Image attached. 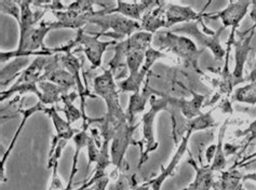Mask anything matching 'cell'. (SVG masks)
Masks as SVG:
<instances>
[{
	"instance_id": "obj_9",
	"label": "cell",
	"mask_w": 256,
	"mask_h": 190,
	"mask_svg": "<svg viewBox=\"0 0 256 190\" xmlns=\"http://www.w3.org/2000/svg\"><path fill=\"white\" fill-rule=\"evenodd\" d=\"M192 133H194L192 128L187 126V131L184 136L180 138V144L176 146V150H175V154H173L171 161L166 166H161V171L156 178H154L148 182H145L144 184L146 186H150L152 190L162 189L164 182L169 178H171V176L174 174V172L176 171L180 160L184 158L186 152H190V140Z\"/></svg>"
},
{
	"instance_id": "obj_15",
	"label": "cell",
	"mask_w": 256,
	"mask_h": 190,
	"mask_svg": "<svg viewBox=\"0 0 256 190\" xmlns=\"http://www.w3.org/2000/svg\"><path fill=\"white\" fill-rule=\"evenodd\" d=\"M94 13H80L70 8H66V10L63 11H53V14L56 18V22L51 23L54 30L70 28L78 32L84 30V27L88 23H90V20L94 16Z\"/></svg>"
},
{
	"instance_id": "obj_7",
	"label": "cell",
	"mask_w": 256,
	"mask_h": 190,
	"mask_svg": "<svg viewBox=\"0 0 256 190\" xmlns=\"http://www.w3.org/2000/svg\"><path fill=\"white\" fill-rule=\"evenodd\" d=\"M75 39L78 42V46L74 52H84L86 58L91 64V70H96L102 65L103 56L107 48L112 44H116V40L112 42H102L100 36L94 32H84V30L77 32Z\"/></svg>"
},
{
	"instance_id": "obj_10",
	"label": "cell",
	"mask_w": 256,
	"mask_h": 190,
	"mask_svg": "<svg viewBox=\"0 0 256 190\" xmlns=\"http://www.w3.org/2000/svg\"><path fill=\"white\" fill-rule=\"evenodd\" d=\"M255 27L252 26L244 32L240 34L241 38L234 40V67L232 70L234 84L237 86L241 84H244L246 79L244 78V66L248 56V53L252 50L251 42L255 32Z\"/></svg>"
},
{
	"instance_id": "obj_12",
	"label": "cell",
	"mask_w": 256,
	"mask_h": 190,
	"mask_svg": "<svg viewBox=\"0 0 256 190\" xmlns=\"http://www.w3.org/2000/svg\"><path fill=\"white\" fill-rule=\"evenodd\" d=\"M187 90L190 91L192 95V98L190 100L174 98L168 93H164V94L168 102H169V107L173 108V110H178L182 116H183L187 121H190L194 118L200 116L202 114L201 108L204 106V102L206 100L208 94H199L190 89H187Z\"/></svg>"
},
{
	"instance_id": "obj_39",
	"label": "cell",
	"mask_w": 256,
	"mask_h": 190,
	"mask_svg": "<svg viewBox=\"0 0 256 190\" xmlns=\"http://www.w3.org/2000/svg\"><path fill=\"white\" fill-rule=\"evenodd\" d=\"M93 185H94V182L93 180H91L90 178L89 180H86L82 182V185L78 188V190H92V186Z\"/></svg>"
},
{
	"instance_id": "obj_29",
	"label": "cell",
	"mask_w": 256,
	"mask_h": 190,
	"mask_svg": "<svg viewBox=\"0 0 256 190\" xmlns=\"http://www.w3.org/2000/svg\"><path fill=\"white\" fill-rule=\"evenodd\" d=\"M136 184V174L129 175L126 172V166L119 171V174L116 175L110 182L107 190H131L133 186Z\"/></svg>"
},
{
	"instance_id": "obj_38",
	"label": "cell",
	"mask_w": 256,
	"mask_h": 190,
	"mask_svg": "<svg viewBox=\"0 0 256 190\" xmlns=\"http://www.w3.org/2000/svg\"><path fill=\"white\" fill-rule=\"evenodd\" d=\"M246 81L248 82H256V58H255V62L253 65V68H252L251 72L248 74Z\"/></svg>"
},
{
	"instance_id": "obj_11",
	"label": "cell",
	"mask_w": 256,
	"mask_h": 190,
	"mask_svg": "<svg viewBox=\"0 0 256 190\" xmlns=\"http://www.w3.org/2000/svg\"><path fill=\"white\" fill-rule=\"evenodd\" d=\"M251 4L252 2H229L225 9L216 12L204 13V18L210 20L220 18L225 28L226 27H232L230 32H237V28L242 22V20L248 14V8H250Z\"/></svg>"
},
{
	"instance_id": "obj_21",
	"label": "cell",
	"mask_w": 256,
	"mask_h": 190,
	"mask_svg": "<svg viewBox=\"0 0 256 190\" xmlns=\"http://www.w3.org/2000/svg\"><path fill=\"white\" fill-rule=\"evenodd\" d=\"M30 56L16 58L2 67L0 70V84H2V91H4V88L9 86L13 81L21 76L22 72L28 68L30 64Z\"/></svg>"
},
{
	"instance_id": "obj_20",
	"label": "cell",
	"mask_w": 256,
	"mask_h": 190,
	"mask_svg": "<svg viewBox=\"0 0 256 190\" xmlns=\"http://www.w3.org/2000/svg\"><path fill=\"white\" fill-rule=\"evenodd\" d=\"M21 8V20H20V37L24 36L26 32L30 30L32 27L38 25L42 21V18L46 10L36 8L35 11L32 10V2H16Z\"/></svg>"
},
{
	"instance_id": "obj_26",
	"label": "cell",
	"mask_w": 256,
	"mask_h": 190,
	"mask_svg": "<svg viewBox=\"0 0 256 190\" xmlns=\"http://www.w3.org/2000/svg\"><path fill=\"white\" fill-rule=\"evenodd\" d=\"M77 98H79L78 92H70L63 95L62 102L64 104V108H58V110L63 112L66 116V120L70 122V124H75V122L79 121L80 119L84 120V114L82 110H78L77 107L74 105V100H75Z\"/></svg>"
},
{
	"instance_id": "obj_25",
	"label": "cell",
	"mask_w": 256,
	"mask_h": 190,
	"mask_svg": "<svg viewBox=\"0 0 256 190\" xmlns=\"http://www.w3.org/2000/svg\"><path fill=\"white\" fill-rule=\"evenodd\" d=\"M228 124V119H226L223 124H222L220 131H218V142H216V152H215L214 159L211 164V168L213 170V172H223L226 164H227V160H226V154L224 152V138H225V134H226V128Z\"/></svg>"
},
{
	"instance_id": "obj_18",
	"label": "cell",
	"mask_w": 256,
	"mask_h": 190,
	"mask_svg": "<svg viewBox=\"0 0 256 190\" xmlns=\"http://www.w3.org/2000/svg\"><path fill=\"white\" fill-rule=\"evenodd\" d=\"M166 4L164 2H157L156 6L148 10L140 20V27L143 32L157 34L159 30L166 28Z\"/></svg>"
},
{
	"instance_id": "obj_22",
	"label": "cell",
	"mask_w": 256,
	"mask_h": 190,
	"mask_svg": "<svg viewBox=\"0 0 256 190\" xmlns=\"http://www.w3.org/2000/svg\"><path fill=\"white\" fill-rule=\"evenodd\" d=\"M44 114L51 119L52 124L54 126L56 130V135L60 138H63L66 140H72L75 138V135L80 131L77 130V128H74L68 121L60 117L58 110L54 106L46 107Z\"/></svg>"
},
{
	"instance_id": "obj_32",
	"label": "cell",
	"mask_w": 256,
	"mask_h": 190,
	"mask_svg": "<svg viewBox=\"0 0 256 190\" xmlns=\"http://www.w3.org/2000/svg\"><path fill=\"white\" fill-rule=\"evenodd\" d=\"M214 110L215 108L208 110V112H202L200 116L188 121L187 126H190L194 130V132L204 131V130H208V128H212L214 126H216V121H215V119L212 116V112Z\"/></svg>"
},
{
	"instance_id": "obj_6",
	"label": "cell",
	"mask_w": 256,
	"mask_h": 190,
	"mask_svg": "<svg viewBox=\"0 0 256 190\" xmlns=\"http://www.w3.org/2000/svg\"><path fill=\"white\" fill-rule=\"evenodd\" d=\"M140 124V122L136 124H130L129 121H126L114 128L110 142V158L112 164L118 171H121L126 166V154L129 146L133 145L140 148V142L133 138L134 131L136 130Z\"/></svg>"
},
{
	"instance_id": "obj_5",
	"label": "cell",
	"mask_w": 256,
	"mask_h": 190,
	"mask_svg": "<svg viewBox=\"0 0 256 190\" xmlns=\"http://www.w3.org/2000/svg\"><path fill=\"white\" fill-rule=\"evenodd\" d=\"M224 30V26L220 27L216 32L210 30L204 24V18L201 21L190 22L184 24V26L171 30L174 34H184L186 37L194 40V44H200L202 48H206L212 52L216 60H222L226 56V50L220 42V35Z\"/></svg>"
},
{
	"instance_id": "obj_3",
	"label": "cell",
	"mask_w": 256,
	"mask_h": 190,
	"mask_svg": "<svg viewBox=\"0 0 256 190\" xmlns=\"http://www.w3.org/2000/svg\"><path fill=\"white\" fill-rule=\"evenodd\" d=\"M152 42L157 46V50L164 52H171L187 65L192 66L199 72V58L204 49L198 50L194 40L186 36L175 35L170 32H158L154 37Z\"/></svg>"
},
{
	"instance_id": "obj_31",
	"label": "cell",
	"mask_w": 256,
	"mask_h": 190,
	"mask_svg": "<svg viewBox=\"0 0 256 190\" xmlns=\"http://www.w3.org/2000/svg\"><path fill=\"white\" fill-rule=\"evenodd\" d=\"M234 100L239 103L256 105V82H248L236 89Z\"/></svg>"
},
{
	"instance_id": "obj_43",
	"label": "cell",
	"mask_w": 256,
	"mask_h": 190,
	"mask_svg": "<svg viewBox=\"0 0 256 190\" xmlns=\"http://www.w3.org/2000/svg\"><path fill=\"white\" fill-rule=\"evenodd\" d=\"M234 190H246V189L244 187V184H242V182H241V184L237 188H236Z\"/></svg>"
},
{
	"instance_id": "obj_34",
	"label": "cell",
	"mask_w": 256,
	"mask_h": 190,
	"mask_svg": "<svg viewBox=\"0 0 256 190\" xmlns=\"http://www.w3.org/2000/svg\"><path fill=\"white\" fill-rule=\"evenodd\" d=\"M236 136H238V138L246 136V138H248L246 142V145H244V149H242V150L239 152V154H241V152H244L246 150V149L248 147V145H250L251 142L256 138V119H255L253 122H251L250 126H248L246 128V130L236 132Z\"/></svg>"
},
{
	"instance_id": "obj_14",
	"label": "cell",
	"mask_w": 256,
	"mask_h": 190,
	"mask_svg": "<svg viewBox=\"0 0 256 190\" xmlns=\"http://www.w3.org/2000/svg\"><path fill=\"white\" fill-rule=\"evenodd\" d=\"M157 2H117L116 6L114 9H100L96 10L94 16H106V14H120L128 18L133 20V21L140 22L143 18V13H145L156 6Z\"/></svg>"
},
{
	"instance_id": "obj_27",
	"label": "cell",
	"mask_w": 256,
	"mask_h": 190,
	"mask_svg": "<svg viewBox=\"0 0 256 190\" xmlns=\"http://www.w3.org/2000/svg\"><path fill=\"white\" fill-rule=\"evenodd\" d=\"M16 93H20V94L32 93L36 95L38 98V100H42V93L39 90L38 84H12L9 89L2 91V93H0V95H2V96H0V100H2V102H4L6 100H8Z\"/></svg>"
},
{
	"instance_id": "obj_37",
	"label": "cell",
	"mask_w": 256,
	"mask_h": 190,
	"mask_svg": "<svg viewBox=\"0 0 256 190\" xmlns=\"http://www.w3.org/2000/svg\"><path fill=\"white\" fill-rule=\"evenodd\" d=\"M215 152H216V142H215V144H211L210 146L206 148V154H204V157H206V164L211 166L212 161L214 159Z\"/></svg>"
},
{
	"instance_id": "obj_1",
	"label": "cell",
	"mask_w": 256,
	"mask_h": 190,
	"mask_svg": "<svg viewBox=\"0 0 256 190\" xmlns=\"http://www.w3.org/2000/svg\"><path fill=\"white\" fill-rule=\"evenodd\" d=\"M93 91L96 96L102 98L106 104V114L100 121V124L114 135V128L122 122L128 121V118L120 105L118 84H116V80L110 70H104L94 79Z\"/></svg>"
},
{
	"instance_id": "obj_42",
	"label": "cell",
	"mask_w": 256,
	"mask_h": 190,
	"mask_svg": "<svg viewBox=\"0 0 256 190\" xmlns=\"http://www.w3.org/2000/svg\"><path fill=\"white\" fill-rule=\"evenodd\" d=\"M131 190H152V189H150V186H146L144 182H143V184H138V182H136V184L133 186V188Z\"/></svg>"
},
{
	"instance_id": "obj_17",
	"label": "cell",
	"mask_w": 256,
	"mask_h": 190,
	"mask_svg": "<svg viewBox=\"0 0 256 190\" xmlns=\"http://www.w3.org/2000/svg\"><path fill=\"white\" fill-rule=\"evenodd\" d=\"M190 159H188V164H190L194 171V180L180 190H211L214 186V172L211 168V166L202 164L199 166L196 160L194 159L190 152Z\"/></svg>"
},
{
	"instance_id": "obj_23",
	"label": "cell",
	"mask_w": 256,
	"mask_h": 190,
	"mask_svg": "<svg viewBox=\"0 0 256 190\" xmlns=\"http://www.w3.org/2000/svg\"><path fill=\"white\" fill-rule=\"evenodd\" d=\"M90 124H82V128L76 135L75 138H72L74 140V145H75V152H74V157H72V168H70V178H68V184L65 187V190H70L74 184V178L77 174L78 171V161H79V156L80 152H82V149L86 147V142H88V130H89Z\"/></svg>"
},
{
	"instance_id": "obj_8",
	"label": "cell",
	"mask_w": 256,
	"mask_h": 190,
	"mask_svg": "<svg viewBox=\"0 0 256 190\" xmlns=\"http://www.w3.org/2000/svg\"><path fill=\"white\" fill-rule=\"evenodd\" d=\"M90 23L100 27V32H98V34L100 35L108 32L110 30H112L114 35L119 36L121 39L124 37L129 38L133 34L142 30L140 22L133 21V20L116 14V13L106 16H94L90 20Z\"/></svg>"
},
{
	"instance_id": "obj_40",
	"label": "cell",
	"mask_w": 256,
	"mask_h": 190,
	"mask_svg": "<svg viewBox=\"0 0 256 190\" xmlns=\"http://www.w3.org/2000/svg\"><path fill=\"white\" fill-rule=\"evenodd\" d=\"M252 8L250 11V18H252V21L254 23V27L256 28V2H252Z\"/></svg>"
},
{
	"instance_id": "obj_19",
	"label": "cell",
	"mask_w": 256,
	"mask_h": 190,
	"mask_svg": "<svg viewBox=\"0 0 256 190\" xmlns=\"http://www.w3.org/2000/svg\"><path fill=\"white\" fill-rule=\"evenodd\" d=\"M148 81H150V76L147 77L142 91L138 93H133L130 96L129 105H128V108L126 110V118L130 124H136V116L138 114L143 112L145 110L147 103H150L154 89H152V88L148 86Z\"/></svg>"
},
{
	"instance_id": "obj_28",
	"label": "cell",
	"mask_w": 256,
	"mask_h": 190,
	"mask_svg": "<svg viewBox=\"0 0 256 190\" xmlns=\"http://www.w3.org/2000/svg\"><path fill=\"white\" fill-rule=\"evenodd\" d=\"M244 174L239 168H229L228 171H223L220 175V189L218 190H234L241 182Z\"/></svg>"
},
{
	"instance_id": "obj_13",
	"label": "cell",
	"mask_w": 256,
	"mask_h": 190,
	"mask_svg": "<svg viewBox=\"0 0 256 190\" xmlns=\"http://www.w3.org/2000/svg\"><path fill=\"white\" fill-rule=\"evenodd\" d=\"M211 2H208L200 12L194 11L190 6H180L174 4H166V28L176 24H187L197 22L204 18L206 6Z\"/></svg>"
},
{
	"instance_id": "obj_41",
	"label": "cell",
	"mask_w": 256,
	"mask_h": 190,
	"mask_svg": "<svg viewBox=\"0 0 256 190\" xmlns=\"http://www.w3.org/2000/svg\"><path fill=\"white\" fill-rule=\"evenodd\" d=\"M256 182V173H248V174H244V178H242V182Z\"/></svg>"
},
{
	"instance_id": "obj_16",
	"label": "cell",
	"mask_w": 256,
	"mask_h": 190,
	"mask_svg": "<svg viewBox=\"0 0 256 190\" xmlns=\"http://www.w3.org/2000/svg\"><path fill=\"white\" fill-rule=\"evenodd\" d=\"M46 108V106L44 105L40 100H38L37 103L34 105V106H32L30 108H26V110H20V112H21V114H22V120L20 121V124H18V126L16 128V131L14 135H13V138H12V140L10 142L9 146H8V148L6 149V152L2 154V164H0V178H2V182H4L6 180V175H4L6 161H8L12 150H13V149H14V147L16 145V142H18V140L20 138V135H21L22 131L24 130V128H25L26 124H28V119L32 116H34V114H37V112H44Z\"/></svg>"
},
{
	"instance_id": "obj_2",
	"label": "cell",
	"mask_w": 256,
	"mask_h": 190,
	"mask_svg": "<svg viewBox=\"0 0 256 190\" xmlns=\"http://www.w3.org/2000/svg\"><path fill=\"white\" fill-rule=\"evenodd\" d=\"M150 110L144 114L142 120H140L143 140H140V156L138 168H142L143 164L150 159V154L158 149L159 142L156 140V136H154V122H156V117L160 112L169 110V102L166 98V94L154 89L150 100Z\"/></svg>"
},
{
	"instance_id": "obj_35",
	"label": "cell",
	"mask_w": 256,
	"mask_h": 190,
	"mask_svg": "<svg viewBox=\"0 0 256 190\" xmlns=\"http://www.w3.org/2000/svg\"><path fill=\"white\" fill-rule=\"evenodd\" d=\"M256 162V152L246 156V157L242 158L240 161H237L236 164L230 168H246L248 166H251Z\"/></svg>"
},
{
	"instance_id": "obj_33",
	"label": "cell",
	"mask_w": 256,
	"mask_h": 190,
	"mask_svg": "<svg viewBox=\"0 0 256 190\" xmlns=\"http://www.w3.org/2000/svg\"><path fill=\"white\" fill-rule=\"evenodd\" d=\"M0 10H2V13H4V14L13 16L16 20L18 23H20V20H21V8H20L16 2L2 0L0 2Z\"/></svg>"
},
{
	"instance_id": "obj_30",
	"label": "cell",
	"mask_w": 256,
	"mask_h": 190,
	"mask_svg": "<svg viewBox=\"0 0 256 190\" xmlns=\"http://www.w3.org/2000/svg\"><path fill=\"white\" fill-rule=\"evenodd\" d=\"M68 140L58 138L56 135L52 138L51 148L48 157V170H52L54 166H58V161L62 157V154Z\"/></svg>"
},
{
	"instance_id": "obj_36",
	"label": "cell",
	"mask_w": 256,
	"mask_h": 190,
	"mask_svg": "<svg viewBox=\"0 0 256 190\" xmlns=\"http://www.w3.org/2000/svg\"><path fill=\"white\" fill-rule=\"evenodd\" d=\"M110 182V176L105 175L102 178H100L96 182V184L92 186V190H107V187H108Z\"/></svg>"
},
{
	"instance_id": "obj_24",
	"label": "cell",
	"mask_w": 256,
	"mask_h": 190,
	"mask_svg": "<svg viewBox=\"0 0 256 190\" xmlns=\"http://www.w3.org/2000/svg\"><path fill=\"white\" fill-rule=\"evenodd\" d=\"M38 86L42 93V98L40 102L46 106H54V104L58 103V102H62L63 95L70 93L68 91L64 90L63 88L52 84L50 81H40Z\"/></svg>"
},
{
	"instance_id": "obj_4",
	"label": "cell",
	"mask_w": 256,
	"mask_h": 190,
	"mask_svg": "<svg viewBox=\"0 0 256 190\" xmlns=\"http://www.w3.org/2000/svg\"><path fill=\"white\" fill-rule=\"evenodd\" d=\"M154 35L147 32H138L124 42L114 44V54L108 63V70L112 72L114 80H122L129 77L126 66V56L131 51H147L152 46Z\"/></svg>"
}]
</instances>
